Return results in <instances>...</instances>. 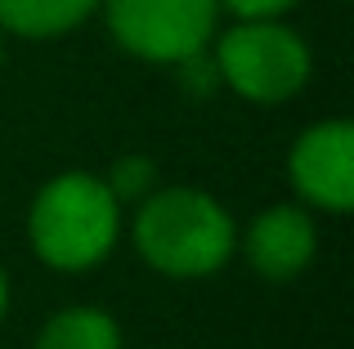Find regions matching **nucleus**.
Returning a JSON list of instances; mask_svg holds the SVG:
<instances>
[{"label":"nucleus","mask_w":354,"mask_h":349,"mask_svg":"<svg viewBox=\"0 0 354 349\" xmlns=\"http://www.w3.org/2000/svg\"><path fill=\"white\" fill-rule=\"evenodd\" d=\"M234 242L238 228L229 210L198 188L148 192L135 215L139 255L166 278H207V273L225 269Z\"/></svg>","instance_id":"obj_1"},{"label":"nucleus","mask_w":354,"mask_h":349,"mask_svg":"<svg viewBox=\"0 0 354 349\" xmlns=\"http://www.w3.org/2000/svg\"><path fill=\"white\" fill-rule=\"evenodd\" d=\"M32 246L54 269H90L117 242L121 201L95 174H59L32 201Z\"/></svg>","instance_id":"obj_2"},{"label":"nucleus","mask_w":354,"mask_h":349,"mask_svg":"<svg viewBox=\"0 0 354 349\" xmlns=\"http://www.w3.org/2000/svg\"><path fill=\"white\" fill-rule=\"evenodd\" d=\"M216 77L251 103H283L310 81V50L274 18H242L216 45Z\"/></svg>","instance_id":"obj_3"},{"label":"nucleus","mask_w":354,"mask_h":349,"mask_svg":"<svg viewBox=\"0 0 354 349\" xmlns=\"http://www.w3.org/2000/svg\"><path fill=\"white\" fill-rule=\"evenodd\" d=\"M104 5L113 36L148 63H180L189 54H202L220 14V0H104Z\"/></svg>","instance_id":"obj_4"},{"label":"nucleus","mask_w":354,"mask_h":349,"mask_svg":"<svg viewBox=\"0 0 354 349\" xmlns=\"http://www.w3.org/2000/svg\"><path fill=\"white\" fill-rule=\"evenodd\" d=\"M292 183L314 206L337 210V215L350 210L354 206V126L350 121L310 126L292 148Z\"/></svg>","instance_id":"obj_5"},{"label":"nucleus","mask_w":354,"mask_h":349,"mask_svg":"<svg viewBox=\"0 0 354 349\" xmlns=\"http://www.w3.org/2000/svg\"><path fill=\"white\" fill-rule=\"evenodd\" d=\"M247 255L265 278H274V282L296 278V273L314 260V224H310V215L296 210V206L265 210L247 233Z\"/></svg>","instance_id":"obj_6"},{"label":"nucleus","mask_w":354,"mask_h":349,"mask_svg":"<svg viewBox=\"0 0 354 349\" xmlns=\"http://www.w3.org/2000/svg\"><path fill=\"white\" fill-rule=\"evenodd\" d=\"M104 0H0V27L18 36H59L86 23Z\"/></svg>","instance_id":"obj_7"},{"label":"nucleus","mask_w":354,"mask_h":349,"mask_svg":"<svg viewBox=\"0 0 354 349\" xmlns=\"http://www.w3.org/2000/svg\"><path fill=\"white\" fill-rule=\"evenodd\" d=\"M36 349H121V332L104 309H68L45 323Z\"/></svg>","instance_id":"obj_8"},{"label":"nucleus","mask_w":354,"mask_h":349,"mask_svg":"<svg viewBox=\"0 0 354 349\" xmlns=\"http://www.w3.org/2000/svg\"><path fill=\"white\" fill-rule=\"evenodd\" d=\"M153 179H157V170H153L148 157H121L104 183H108V192H113L117 201H139V197L153 192Z\"/></svg>","instance_id":"obj_9"},{"label":"nucleus","mask_w":354,"mask_h":349,"mask_svg":"<svg viewBox=\"0 0 354 349\" xmlns=\"http://www.w3.org/2000/svg\"><path fill=\"white\" fill-rule=\"evenodd\" d=\"M225 9H234L238 18H278L283 9H292L296 0H220Z\"/></svg>","instance_id":"obj_10"},{"label":"nucleus","mask_w":354,"mask_h":349,"mask_svg":"<svg viewBox=\"0 0 354 349\" xmlns=\"http://www.w3.org/2000/svg\"><path fill=\"white\" fill-rule=\"evenodd\" d=\"M5 300H9V287H5V269H0V314H5Z\"/></svg>","instance_id":"obj_11"}]
</instances>
